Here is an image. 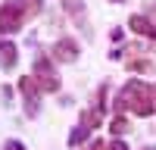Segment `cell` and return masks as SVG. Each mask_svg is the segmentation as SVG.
Masks as SVG:
<instances>
[{
  "mask_svg": "<svg viewBox=\"0 0 156 150\" xmlns=\"http://www.w3.org/2000/svg\"><path fill=\"white\" fill-rule=\"evenodd\" d=\"M122 91H125L128 106H131L134 116H140V119L153 116V109H156V97H153V88H150V84H144V81L134 78V81H128Z\"/></svg>",
  "mask_w": 156,
  "mask_h": 150,
  "instance_id": "6da1fadb",
  "label": "cell"
},
{
  "mask_svg": "<svg viewBox=\"0 0 156 150\" xmlns=\"http://www.w3.org/2000/svg\"><path fill=\"white\" fill-rule=\"evenodd\" d=\"M31 78H34V84H37V91H41V94H56V91H59V75H56V66H53L47 56H37V59H34Z\"/></svg>",
  "mask_w": 156,
  "mask_h": 150,
  "instance_id": "7a4b0ae2",
  "label": "cell"
},
{
  "mask_svg": "<svg viewBox=\"0 0 156 150\" xmlns=\"http://www.w3.org/2000/svg\"><path fill=\"white\" fill-rule=\"evenodd\" d=\"M25 22L28 19H25V12L19 9L16 0H9V3L0 6V34H16V31H22Z\"/></svg>",
  "mask_w": 156,
  "mask_h": 150,
  "instance_id": "3957f363",
  "label": "cell"
},
{
  "mask_svg": "<svg viewBox=\"0 0 156 150\" xmlns=\"http://www.w3.org/2000/svg\"><path fill=\"white\" fill-rule=\"evenodd\" d=\"M78 56H81V47H78V41H72V38H59V41L50 47V59L53 62H75Z\"/></svg>",
  "mask_w": 156,
  "mask_h": 150,
  "instance_id": "277c9868",
  "label": "cell"
},
{
  "mask_svg": "<svg viewBox=\"0 0 156 150\" xmlns=\"http://www.w3.org/2000/svg\"><path fill=\"white\" fill-rule=\"evenodd\" d=\"M19 62V47L12 41H0V69H16Z\"/></svg>",
  "mask_w": 156,
  "mask_h": 150,
  "instance_id": "5b68a950",
  "label": "cell"
},
{
  "mask_svg": "<svg viewBox=\"0 0 156 150\" xmlns=\"http://www.w3.org/2000/svg\"><path fill=\"white\" fill-rule=\"evenodd\" d=\"M128 25H131V31H134V34H144V38H156V31H153V19L140 16V12L128 19Z\"/></svg>",
  "mask_w": 156,
  "mask_h": 150,
  "instance_id": "8992f818",
  "label": "cell"
},
{
  "mask_svg": "<svg viewBox=\"0 0 156 150\" xmlns=\"http://www.w3.org/2000/svg\"><path fill=\"white\" fill-rule=\"evenodd\" d=\"M19 9L25 12V19H31V16H41L44 12V0H16Z\"/></svg>",
  "mask_w": 156,
  "mask_h": 150,
  "instance_id": "52a82bcc",
  "label": "cell"
},
{
  "mask_svg": "<svg viewBox=\"0 0 156 150\" xmlns=\"http://www.w3.org/2000/svg\"><path fill=\"white\" fill-rule=\"evenodd\" d=\"M109 131H112L115 138H122V134H128V131H131V122H128V119L122 116V112H119V116H115V119L109 122Z\"/></svg>",
  "mask_w": 156,
  "mask_h": 150,
  "instance_id": "ba28073f",
  "label": "cell"
},
{
  "mask_svg": "<svg viewBox=\"0 0 156 150\" xmlns=\"http://www.w3.org/2000/svg\"><path fill=\"white\" fill-rule=\"evenodd\" d=\"M87 134H90V128L78 122L75 128H72V134H69V147H78V144H84V141H87Z\"/></svg>",
  "mask_w": 156,
  "mask_h": 150,
  "instance_id": "9c48e42d",
  "label": "cell"
},
{
  "mask_svg": "<svg viewBox=\"0 0 156 150\" xmlns=\"http://www.w3.org/2000/svg\"><path fill=\"white\" fill-rule=\"evenodd\" d=\"M19 91H22V97H37V94H41L31 75H22V78H19Z\"/></svg>",
  "mask_w": 156,
  "mask_h": 150,
  "instance_id": "30bf717a",
  "label": "cell"
},
{
  "mask_svg": "<svg viewBox=\"0 0 156 150\" xmlns=\"http://www.w3.org/2000/svg\"><path fill=\"white\" fill-rule=\"evenodd\" d=\"M100 119H103V116H100L97 109H84V112H81V125H87V128H97Z\"/></svg>",
  "mask_w": 156,
  "mask_h": 150,
  "instance_id": "8fae6325",
  "label": "cell"
},
{
  "mask_svg": "<svg viewBox=\"0 0 156 150\" xmlns=\"http://www.w3.org/2000/svg\"><path fill=\"white\" fill-rule=\"evenodd\" d=\"M37 112H41V100L37 97H25V116H37Z\"/></svg>",
  "mask_w": 156,
  "mask_h": 150,
  "instance_id": "7c38bea8",
  "label": "cell"
},
{
  "mask_svg": "<svg viewBox=\"0 0 156 150\" xmlns=\"http://www.w3.org/2000/svg\"><path fill=\"white\" fill-rule=\"evenodd\" d=\"M112 106H115V112H125V109H128V97H125V91H119V94H115Z\"/></svg>",
  "mask_w": 156,
  "mask_h": 150,
  "instance_id": "4fadbf2b",
  "label": "cell"
},
{
  "mask_svg": "<svg viewBox=\"0 0 156 150\" xmlns=\"http://www.w3.org/2000/svg\"><path fill=\"white\" fill-rule=\"evenodd\" d=\"M106 150H128V144L122 141V138H115V141H109V144H106Z\"/></svg>",
  "mask_w": 156,
  "mask_h": 150,
  "instance_id": "5bb4252c",
  "label": "cell"
},
{
  "mask_svg": "<svg viewBox=\"0 0 156 150\" xmlns=\"http://www.w3.org/2000/svg\"><path fill=\"white\" fill-rule=\"evenodd\" d=\"M3 150H25V144H22V141H16V138H12V141H6V144H3Z\"/></svg>",
  "mask_w": 156,
  "mask_h": 150,
  "instance_id": "9a60e30c",
  "label": "cell"
},
{
  "mask_svg": "<svg viewBox=\"0 0 156 150\" xmlns=\"http://www.w3.org/2000/svg\"><path fill=\"white\" fill-rule=\"evenodd\" d=\"M81 150H106V144H103V141H90V144H84Z\"/></svg>",
  "mask_w": 156,
  "mask_h": 150,
  "instance_id": "2e32d148",
  "label": "cell"
},
{
  "mask_svg": "<svg viewBox=\"0 0 156 150\" xmlns=\"http://www.w3.org/2000/svg\"><path fill=\"white\" fill-rule=\"evenodd\" d=\"M0 97H3V103H9V97H12V88H9V84H3V88H0Z\"/></svg>",
  "mask_w": 156,
  "mask_h": 150,
  "instance_id": "e0dca14e",
  "label": "cell"
},
{
  "mask_svg": "<svg viewBox=\"0 0 156 150\" xmlns=\"http://www.w3.org/2000/svg\"><path fill=\"white\" fill-rule=\"evenodd\" d=\"M150 9H153V16H156V3H153V6H150Z\"/></svg>",
  "mask_w": 156,
  "mask_h": 150,
  "instance_id": "ac0fdd59",
  "label": "cell"
},
{
  "mask_svg": "<svg viewBox=\"0 0 156 150\" xmlns=\"http://www.w3.org/2000/svg\"><path fill=\"white\" fill-rule=\"evenodd\" d=\"M109 3H122V0H109Z\"/></svg>",
  "mask_w": 156,
  "mask_h": 150,
  "instance_id": "d6986e66",
  "label": "cell"
},
{
  "mask_svg": "<svg viewBox=\"0 0 156 150\" xmlns=\"http://www.w3.org/2000/svg\"><path fill=\"white\" fill-rule=\"evenodd\" d=\"M140 150H153V147H140Z\"/></svg>",
  "mask_w": 156,
  "mask_h": 150,
  "instance_id": "ffe728a7",
  "label": "cell"
},
{
  "mask_svg": "<svg viewBox=\"0 0 156 150\" xmlns=\"http://www.w3.org/2000/svg\"><path fill=\"white\" fill-rule=\"evenodd\" d=\"M153 97H156V84H153Z\"/></svg>",
  "mask_w": 156,
  "mask_h": 150,
  "instance_id": "44dd1931",
  "label": "cell"
}]
</instances>
